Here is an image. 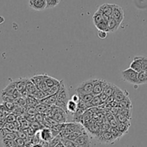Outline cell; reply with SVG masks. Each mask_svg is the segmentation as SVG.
<instances>
[{"mask_svg": "<svg viewBox=\"0 0 147 147\" xmlns=\"http://www.w3.org/2000/svg\"><path fill=\"white\" fill-rule=\"evenodd\" d=\"M86 107H87V109H90V108L100 106L101 105L103 104V103L102 102V100H100L99 96H94V98H93V100H91V102L86 103Z\"/></svg>", "mask_w": 147, "mask_h": 147, "instance_id": "20", "label": "cell"}, {"mask_svg": "<svg viewBox=\"0 0 147 147\" xmlns=\"http://www.w3.org/2000/svg\"><path fill=\"white\" fill-rule=\"evenodd\" d=\"M131 126V123H124V122H119L118 123V129L123 134H125L129 131V127Z\"/></svg>", "mask_w": 147, "mask_h": 147, "instance_id": "25", "label": "cell"}, {"mask_svg": "<svg viewBox=\"0 0 147 147\" xmlns=\"http://www.w3.org/2000/svg\"><path fill=\"white\" fill-rule=\"evenodd\" d=\"M96 79H89V80L83 81L80 83L76 89L78 95L89 94L93 93V85H94Z\"/></svg>", "mask_w": 147, "mask_h": 147, "instance_id": "2", "label": "cell"}, {"mask_svg": "<svg viewBox=\"0 0 147 147\" xmlns=\"http://www.w3.org/2000/svg\"><path fill=\"white\" fill-rule=\"evenodd\" d=\"M84 128L81 126L79 123L77 122H73V123H63V127H62V130L60 131V134L61 136H67V135L73 133V132L78 131L83 129Z\"/></svg>", "mask_w": 147, "mask_h": 147, "instance_id": "3", "label": "cell"}, {"mask_svg": "<svg viewBox=\"0 0 147 147\" xmlns=\"http://www.w3.org/2000/svg\"><path fill=\"white\" fill-rule=\"evenodd\" d=\"M108 32L106 31H98V36L100 39H106L107 37Z\"/></svg>", "mask_w": 147, "mask_h": 147, "instance_id": "39", "label": "cell"}, {"mask_svg": "<svg viewBox=\"0 0 147 147\" xmlns=\"http://www.w3.org/2000/svg\"><path fill=\"white\" fill-rule=\"evenodd\" d=\"M138 73L135 70H132L131 68L126 69L125 70L121 72L122 79L127 83H131L133 85H139L138 81Z\"/></svg>", "mask_w": 147, "mask_h": 147, "instance_id": "4", "label": "cell"}, {"mask_svg": "<svg viewBox=\"0 0 147 147\" xmlns=\"http://www.w3.org/2000/svg\"><path fill=\"white\" fill-rule=\"evenodd\" d=\"M113 7H114V4H108V3H106V4L100 5L98 7V10L100 11L104 16L111 18L112 16V13H113Z\"/></svg>", "mask_w": 147, "mask_h": 147, "instance_id": "11", "label": "cell"}, {"mask_svg": "<svg viewBox=\"0 0 147 147\" xmlns=\"http://www.w3.org/2000/svg\"><path fill=\"white\" fill-rule=\"evenodd\" d=\"M7 123V121H6V119H0V129L1 128H3L5 125V123Z\"/></svg>", "mask_w": 147, "mask_h": 147, "instance_id": "45", "label": "cell"}, {"mask_svg": "<svg viewBox=\"0 0 147 147\" xmlns=\"http://www.w3.org/2000/svg\"><path fill=\"white\" fill-rule=\"evenodd\" d=\"M26 90L28 92L29 96H33L37 90V86H36L35 84L32 81L31 79H28V80H27V86H26Z\"/></svg>", "mask_w": 147, "mask_h": 147, "instance_id": "19", "label": "cell"}, {"mask_svg": "<svg viewBox=\"0 0 147 147\" xmlns=\"http://www.w3.org/2000/svg\"><path fill=\"white\" fill-rule=\"evenodd\" d=\"M116 88V85L111 83H107L106 86H105L104 89H103V92L104 93H106L108 96H112V95H113Z\"/></svg>", "mask_w": 147, "mask_h": 147, "instance_id": "22", "label": "cell"}, {"mask_svg": "<svg viewBox=\"0 0 147 147\" xmlns=\"http://www.w3.org/2000/svg\"><path fill=\"white\" fill-rule=\"evenodd\" d=\"M1 144L3 147H18L15 140L11 139H1Z\"/></svg>", "mask_w": 147, "mask_h": 147, "instance_id": "28", "label": "cell"}, {"mask_svg": "<svg viewBox=\"0 0 147 147\" xmlns=\"http://www.w3.org/2000/svg\"><path fill=\"white\" fill-rule=\"evenodd\" d=\"M6 119V116L5 115H4V113L0 111V119Z\"/></svg>", "mask_w": 147, "mask_h": 147, "instance_id": "47", "label": "cell"}, {"mask_svg": "<svg viewBox=\"0 0 147 147\" xmlns=\"http://www.w3.org/2000/svg\"><path fill=\"white\" fill-rule=\"evenodd\" d=\"M60 0H46L47 3V8L46 9H52L57 7L60 3Z\"/></svg>", "mask_w": 147, "mask_h": 147, "instance_id": "35", "label": "cell"}, {"mask_svg": "<svg viewBox=\"0 0 147 147\" xmlns=\"http://www.w3.org/2000/svg\"><path fill=\"white\" fill-rule=\"evenodd\" d=\"M40 140L45 142H51L52 139L54 138L53 131L51 129L47 127H45L40 131Z\"/></svg>", "mask_w": 147, "mask_h": 147, "instance_id": "8", "label": "cell"}, {"mask_svg": "<svg viewBox=\"0 0 147 147\" xmlns=\"http://www.w3.org/2000/svg\"><path fill=\"white\" fill-rule=\"evenodd\" d=\"M16 83L15 81H11L6 86V88H4V89L1 91V95H4V96H11L12 97V95L14 93V90H16Z\"/></svg>", "mask_w": 147, "mask_h": 147, "instance_id": "14", "label": "cell"}, {"mask_svg": "<svg viewBox=\"0 0 147 147\" xmlns=\"http://www.w3.org/2000/svg\"><path fill=\"white\" fill-rule=\"evenodd\" d=\"M17 133V137L18 138H20V139H25L26 138H27V134H24V131H17L16 132Z\"/></svg>", "mask_w": 147, "mask_h": 147, "instance_id": "42", "label": "cell"}, {"mask_svg": "<svg viewBox=\"0 0 147 147\" xmlns=\"http://www.w3.org/2000/svg\"><path fill=\"white\" fill-rule=\"evenodd\" d=\"M120 25L121 24L116 20H115L114 19L111 17L109 19V22H108V32H116L119 30Z\"/></svg>", "mask_w": 147, "mask_h": 147, "instance_id": "15", "label": "cell"}, {"mask_svg": "<svg viewBox=\"0 0 147 147\" xmlns=\"http://www.w3.org/2000/svg\"><path fill=\"white\" fill-rule=\"evenodd\" d=\"M84 133H86V131H85V129H82V130L78 131H76V132H73V133L70 134H69V135H67V136H63L62 138L67 139V140L75 142V140H76L78 137H79L80 135L83 134Z\"/></svg>", "mask_w": 147, "mask_h": 147, "instance_id": "21", "label": "cell"}, {"mask_svg": "<svg viewBox=\"0 0 147 147\" xmlns=\"http://www.w3.org/2000/svg\"><path fill=\"white\" fill-rule=\"evenodd\" d=\"M138 81H139V85H144L147 83L146 72L142 70L138 73Z\"/></svg>", "mask_w": 147, "mask_h": 147, "instance_id": "27", "label": "cell"}, {"mask_svg": "<svg viewBox=\"0 0 147 147\" xmlns=\"http://www.w3.org/2000/svg\"><path fill=\"white\" fill-rule=\"evenodd\" d=\"M32 147H43L42 144L41 143V142L38 144H33Z\"/></svg>", "mask_w": 147, "mask_h": 147, "instance_id": "46", "label": "cell"}, {"mask_svg": "<svg viewBox=\"0 0 147 147\" xmlns=\"http://www.w3.org/2000/svg\"><path fill=\"white\" fill-rule=\"evenodd\" d=\"M113 96L115 97V100L117 102H121L124 100L126 97H129V93L126 90H123L119 87L116 86V88L115 90Z\"/></svg>", "mask_w": 147, "mask_h": 147, "instance_id": "13", "label": "cell"}, {"mask_svg": "<svg viewBox=\"0 0 147 147\" xmlns=\"http://www.w3.org/2000/svg\"><path fill=\"white\" fill-rule=\"evenodd\" d=\"M61 142L65 147H82L81 146L78 144H76L75 142L67 140V139H63V138H62Z\"/></svg>", "mask_w": 147, "mask_h": 147, "instance_id": "33", "label": "cell"}, {"mask_svg": "<svg viewBox=\"0 0 147 147\" xmlns=\"http://www.w3.org/2000/svg\"><path fill=\"white\" fill-rule=\"evenodd\" d=\"M63 147H65V146H64V145H63Z\"/></svg>", "mask_w": 147, "mask_h": 147, "instance_id": "50", "label": "cell"}, {"mask_svg": "<svg viewBox=\"0 0 147 147\" xmlns=\"http://www.w3.org/2000/svg\"><path fill=\"white\" fill-rule=\"evenodd\" d=\"M6 121H7V123H15L17 122V117L15 115L10 113L6 117Z\"/></svg>", "mask_w": 147, "mask_h": 147, "instance_id": "37", "label": "cell"}, {"mask_svg": "<svg viewBox=\"0 0 147 147\" xmlns=\"http://www.w3.org/2000/svg\"><path fill=\"white\" fill-rule=\"evenodd\" d=\"M44 82L46 84V86H47L49 88H50L54 87V86H57L58 84H60V80H57V79L51 77V76H47V75H45Z\"/></svg>", "mask_w": 147, "mask_h": 147, "instance_id": "16", "label": "cell"}, {"mask_svg": "<svg viewBox=\"0 0 147 147\" xmlns=\"http://www.w3.org/2000/svg\"><path fill=\"white\" fill-rule=\"evenodd\" d=\"M119 113L123 115V116L127 118L129 120H131V109H122V108H119Z\"/></svg>", "mask_w": 147, "mask_h": 147, "instance_id": "30", "label": "cell"}, {"mask_svg": "<svg viewBox=\"0 0 147 147\" xmlns=\"http://www.w3.org/2000/svg\"><path fill=\"white\" fill-rule=\"evenodd\" d=\"M116 139L113 136L110 131L100 133L98 136V141L103 144H113Z\"/></svg>", "mask_w": 147, "mask_h": 147, "instance_id": "12", "label": "cell"}, {"mask_svg": "<svg viewBox=\"0 0 147 147\" xmlns=\"http://www.w3.org/2000/svg\"><path fill=\"white\" fill-rule=\"evenodd\" d=\"M103 20H104L103 14H102L100 11H99L98 10H97V11L94 13V14H93V24H95V26H96L97 24H98L99 23L101 22Z\"/></svg>", "mask_w": 147, "mask_h": 147, "instance_id": "23", "label": "cell"}, {"mask_svg": "<svg viewBox=\"0 0 147 147\" xmlns=\"http://www.w3.org/2000/svg\"><path fill=\"white\" fill-rule=\"evenodd\" d=\"M28 78H22L18 79V80H15L16 83V88L17 89V90L20 92V93H22L24 90H26V86H27V82Z\"/></svg>", "mask_w": 147, "mask_h": 147, "instance_id": "18", "label": "cell"}, {"mask_svg": "<svg viewBox=\"0 0 147 147\" xmlns=\"http://www.w3.org/2000/svg\"><path fill=\"white\" fill-rule=\"evenodd\" d=\"M9 132H11V131H9V129H6V128L4 127L1 128V129H0V139H1V140L4 139V136H5L7 134L9 133Z\"/></svg>", "mask_w": 147, "mask_h": 147, "instance_id": "38", "label": "cell"}, {"mask_svg": "<svg viewBox=\"0 0 147 147\" xmlns=\"http://www.w3.org/2000/svg\"><path fill=\"white\" fill-rule=\"evenodd\" d=\"M75 142L82 147H91V141L86 132L78 137L75 140Z\"/></svg>", "mask_w": 147, "mask_h": 147, "instance_id": "9", "label": "cell"}, {"mask_svg": "<svg viewBox=\"0 0 147 147\" xmlns=\"http://www.w3.org/2000/svg\"><path fill=\"white\" fill-rule=\"evenodd\" d=\"M36 110H37L38 113H45L47 111V105L42 104V103H39L37 106L35 107Z\"/></svg>", "mask_w": 147, "mask_h": 147, "instance_id": "36", "label": "cell"}, {"mask_svg": "<svg viewBox=\"0 0 147 147\" xmlns=\"http://www.w3.org/2000/svg\"><path fill=\"white\" fill-rule=\"evenodd\" d=\"M4 104L5 105L6 107H7V109H8L10 112L14 109V103H4Z\"/></svg>", "mask_w": 147, "mask_h": 147, "instance_id": "41", "label": "cell"}, {"mask_svg": "<svg viewBox=\"0 0 147 147\" xmlns=\"http://www.w3.org/2000/svg\"><path fill=\"white\" fill-rule=\"evenodd\" d=\"M78 109V103H75L72 100H69L68 103L67 105V112H70L71 113H75Z\"/></svg>", "mask_w": 147, "mask_h": 147, "instance_id": "29", "label": "cell"}, {"mask_svg": "<svg viewBox=\"0 0 147 147\" xmlns=\"http://www.w3.org/2000/svg\"><path fill=\"white\" fill-rule=\"evenodd\" d=\"M33 96H34L37 100L40 101V100H42V99L45 98L47 97V94H46V93L45 91L37 88V90L36 91V93L33 95Z\"/></svg>", "mask_w": 147, "mask_h": 147, "instance_id": "32", "label": "cell"}, {"mask_svg": "<svg viewBox=\"0 0 147 147\" xmlns=\"http://www.w3.org/2000/svg\"><path fill=\"white\" fill-rule=\"evenodd\" d=\"M99 97H100V100H102V102H103V103H105L106 101H107L108 98H109V96H108L106 94V93H103H103H100V94L99 95Z\"/></svg>", "mask_w": 147, "mask_h": 147, "instance_id": "40", "label": "cell"}, {"mask_svg": "<svg viewBox=\"0 0 147 147\" xmlns=\"http://www.w3.org/2000/svg\"><path fill=\"white\" fill-rule=\"evenodd\" d=\"M27 103L30 108H35L40 103V101L33 96H28L27 98Z\"/></svg>", "mask_w": 147, "mask_h": 147, "instance_id": "26", "label": "cell"}, {"mask_svg": "<svg viewBox=\"0 0 147 147\" xmlns=\"http://www.w3.org/2000/svg\"><path fill=\"white\" fill-rule=\"evenodd\" d=\"M69 101L68 99V93L66 89L65 86L64 84L63 80H61V87H60V91H59L58 96H57V101H56L55 106L57 107L60 108V109H63L67 113V105Z\"/></svg>", "mask_w": 147, "mask_h": 147, "instance_id": "1", "label": "cell"}, {"mask_svg": "<svg viewBox=\"0 0 147 147\" xmlns=\"http://www.w3.org/2000/svg\"><path fill=\"white\" fill-rule=\"evenodd\" d=\"M63 144L62 143V142H60V143H59L55 147H63Z\"/></svg>", "mask_w": 147, "mask_h": 147, "instance_id": "49", "label": "cell"}, {"mask_svg": "<svg viewBox=\"0 0 147 147\" xmlns=\"http://www.w3.org/2000/svg\"><path fill=\"white\" fill-rule=\"evenodd\" d=\"M111 17L114 19L115 20H116L120 24H121L123 19H124V11H123L122 7L114 4Z\"/></svg>", "mask_w": 147, "mask_h": 147, "instance_id": "6", "label": "cell"}, {"mask_svg": "<svg viewBox=\"0 0 147 147\" xmlns=\"http://www.w3.org/2000/svg\"><path fill=\"white\" fill-rule=\"evenodd\" d=\"M110 131L111 133L112 134V135H113V136L114 137V139H116V140L120 139V138L123 135V134H122L121 132L118 129V128L111 127L110 129Z\"/></svg>", "mask_w": 147, "mask_h": 147, "instance_id": "34", "label": "cell"}, {"mask_svg": "<svg viewBox=\"0 0 147 147\" xmlns=\"http://www.w3.org/2000/svg\"><path fill=\"white\" fill-rule=\"evenodd\" d=\"M79 96H80V98L82 101H83L86 103H88L91 102V100H93L95 96L93 94V93H89V94L79 95Z\"/></svg>", "mask_w": 147, "mask_h": 147, "instance_id": "31", "label": "cell"}, {"mask_svg": "<svg viewBox=\"0 0 147 147\" xmlns=\"http://www.w3.org/2000/svg\"><path fill=\"white\" fill-rule=\"evenodd\" d=\"M58 93H56V94L55 95H52V96H47V97H46L45 98L40 100V103H42V104H45V105H48V106H53V105H55L56 101H57Z\"/></svg>", "mask_w": 147, "mask_h": 147, "instance_id": "17", "label": "cell"}, {"mask_svg": "<svg viewBox=\"0 0 147 147\" xmlns=\"http://www.w3.org/2000/svg\"><path fill=\"white\" fill-rule=\"evenodd\" d=\"M30 8L36 11H42L47 8L46 0H29Z\"/></svg>", "mask_w": 147, "mask_h": 147, "instance_id": "7", "label": "cell"}, {"mask_svg": "<svg viewBox=\"0 0 147 147\" xmlns=\"http://www.w3.org/2000/svg\"><path fill=\"white\" fill-rule=\"evenodd\" d=\"M119 108H122V109H131V110L132 109L131 100H130V98H129V97H126L124 100L119 102Z\"/></svg>", "mask_w": 147, "mask_h": 147, "instance_id": "24", "label": "cell"}, {"mask_svg": "<svg viewBox=\"0 0 147 147\" xmlns=\"http://www.w3.org/2000/svg\"><path fill=\"white\" fill-rule=\"evenodd\" d=\"M144 56H136L134 57L133 61L130 65V68L135 70L137 73L142 71V65H143Z\"/></svg>", "mask_w": 147, "mask_h": 147, "instance_id": "10", "label": "cell"}, {"mask_svg": "<svg viewBox=\"0 0 147 147\" xmlns=\"http://www.w3.org/2000/svg\"><path fill=\"white\" fill-rule=\"evenodd\" d=\"M4 22V18L2 17V16H0V24H2Z\"/></svg>", "mask_w": 147, "mask_h": 147, "instance_id": "48", "label": "cell"}, {"mask_svg": "<svg viewBox=\"0 0 147 147\" xmlns=\"http://www.w3.org/2000/svg\"><path fill=\"white\" fill-rule=\"evenodd\" d=\"M107 83L108 82H106L105 80H103V79H96L94 85H93V93H92L95 96H99L100 93H103V89H104Z\"/></svg>", "mask_w": 147, "mask_h": 147, "instance_id": "5", "label": "cell"}, {"mask_svg": "<svg viewBox=\"0 0 147 147\" xmlns=\"http://www.w3.org/2000/svg\"><path fill=\"white\" fill-rule=\"evenodd\" d=\"M70 100H72L73 101H74L75 103H78L80 100V96H79V95H78V94H74L71 97V99H70Z\"/></svg>", "mask_w": 147, "mask_h": 147, "instance_id": "44", "label": "cell"}, {"mask_svg": "<svg viewBox=\"0 0 147 147\" xmlns=\"http://www.w3.org/2000/svg\"><path fill=\"white\" fill-rule=\"evenodd\" d=\"M142 70L147 73V57H143V65H142Z\"/></svg>", "mask_w": 147, "mask_h": 147, "instance_id": "43", "label": "cell"}]
</instances>
